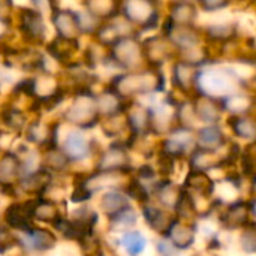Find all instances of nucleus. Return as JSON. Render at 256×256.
<instances>
[{"label": "nucleus", "mask_w": 256, "mask_h": 256, "mask_svg": "<svg viewBox=\"0 0 256 256\" xmlns=\"http://www.w3.org/2000/svg\"><path fill=\"white\" fill-rule=\"evenodd\" d=\"M162 87H164V75L160 72V68H152V66L117 75L110 86V88L118 93L123 99L135 94L160 92Z\"/></svg>", "instance_id": "1"}, {"label": "nucleus", "mask_w": 256, "mask_h": 256, "mask_svg": "<svg viewBox=\"0 0 256 256\" xmlns=\"http://www.w3.org/2000/svg\"><path fill=\"white\" fill-rule=\"evenodd\" d=\"M106 60L114 63L124 72L140 70L148 68L142 54L141 40L136 34L124 36L106 48Z\"/></svg>", "instance_id": "2"}, {"label": "nucleus", "mask_w": 256, "mask_h": 256, "mask_svg": "<svg viewBox=\"0 0 256 256\" xmlns=\"http://www.w3.org/2000/svg\"><path fill=\"white\" fill-rule=\"evenodd\" d=\"M118 14L136 30H150L159 24L158 0H120Z\"/></svg>", "instance_id": "3"}, {"label": "nucleus", "mask_w": 256, "mask_h": 256, "mask_svg": "<svg viewBox=\"0 0 256 256\" xmlns=\"http://www.w3.org/2000/svg\"><path fill=\"white\" fill-rule=\"evenodd\" d=\"M237 84V78L226 69H212L207 72L200 70L196 80V93H202L216 99H224L231 93Z\"/></svg>", "instance_id": "4"}, {"label": "nucleus", "mask_w": 256, "mask_h": 256, "mask_svg": "<svg viewBox=\"0 0 256 256\" xmlns=\"http://www.w3.org/2000/svg\"><path fill=\"white\" fill-rule=\"evenodd\" d=\"M64 118L74 124L88 128L99 120V112L96 106V98L90 93L88 88L78 90L75 100L64 112Z\"/></svg>", "instance_id": "5"}, {"label": "nucleus", "mask_w": 256, "mask_h": 256, "mask_svg": "<svg viewBox=\"0 0 256 256\" xmlns=\"http://www.w3.org/2000/svg\"><path fill=\"white\" fill-rule=\"evenodd\" d=\"M18 30L21 38L30 45H40L46 38V26L44 15L33 8H22L18 10Z\"/></svg>", "instance_id": "6"}, {"label": "nucleus", "mask_w": 256, "mask_h": 256, "mask_svg": "<svg viewBox=\"0 0 256 256\" xmlns=\"http://www.w3.org/2000/svg\"><path fill=\"white\" fill-rule=\"evenodd\" d=\"M142 54L146 58L147 66L152 68H160L165 62L176 57L177 51L174 45L170 42V39L165 34H156L150 36L144 42H141Z\"/></svg>", "instance_id": "7"}, {"label": "nucleus", "mask_w": 256, "mask_h": 256, "mask_svg": "<svg viewBox=\"0 0 256 256\" xmlns=\"http://www.w3.org/2000/svg\"><path fill=\"white\" fill-rule=\"evenodd\" d=\"M51 21H52V26H54L58 38L78 40V38L82 34L80 15H78V12H75L72 9L54 8L51 10Z\"/></svg>", "instance_id": "8"}, {"label": "nucleus", "mask_w": 256, "mask_h": 256, "mask_svg": "<svg viewBox=\"0 0 256 256\" xmlns=\"http://www.w3.org/2000/svg\"><path fill=\"white\" fill-rule=\"evenodd\" d=\"M198 66L190 64L177 58L172 64V84L177 90L186 94H196V80H198Z\"/></svg>", "instance_id": "9"}, {"label": "nucleus", "mask_w": 256, "mask_h": 256, "mask_svg": "<svg viewBox=\"0 0 256 256\" xmlns=\"http://www.w3.org/2000/svg\"><path fill=\"white\" fill-rule=\"evenodd\" d=\"M192 106H194L195 117H198L201 122L208 123V124L218 123L224 111V105L220 99H216L202 93L195 94Z\"/></svg>", "instance_id": "10"}, {"label": "nucleus", "mask_w": 256, "mask_h": 256, "mask_svg": "<svg viewBox=\"0 0 256 256\" xmlns=\"http://www.w3.org/2000/svg\"><path fill=\"white\" fill-rule=\"evenodd\" d=\"M198 10L195 2H171L168 6V21L176 26H195Z\"/></svg>", "instance_id": "11"}, {"label": "nucleus", "mask_w": 256, "mask_h": 256, "mask_svg": "<svg viewBox=\"0 0 256 256\" xmlns=\"http://www.w3.org/2000/svg\"><path fill=\"white\" fill-rule=\"evenodd\" d=\"M32 206L33 202L26 204H14L4 213V220L9 226L18 231H28L32 230Z\"/></svg>", "instance_id": "12"}, {"label": "nucleus", "mask_w": 256, "mask_h": 256, "mask_svg": "<svg viewBox=\"0 0 256 256\" xmlns=\"http://www.w3.org/2000/svg\"><path fill=\"white\" fill-rule=\"evenodd\" d=\"M86 12L98 21H106L118 15L120 0H82Z\"/></svg>", "instance_id": "13"}, {"label": "nucleus", "mask_w": 256, "mask_h": 256, "mask_svg": "<svg viewBox=\"0 0 256 256\" xmlns=\"http://www.w3.org/2000/svg\"><path fill=\"white\" fill-rule=\"evenodd\" d=\"M78 51V40H70V39H63L56 36L54 40L48 45V54L50 57L63 64H69L74 54Z\"/></svg>", "instance_id": "14"}, {"label": "nucleus", "mask_w": 256, "mask_h": 256, "mask_svg": "<svg viewBox=\"0 0 256 256\" xmlns=\"http://www.w3.org/2000/svg\"><path fill=\"white\" fill-rule=\"evenodd\" d=\"M128 154L123 147H111L105 152L98 164L99 172H117L128 166Z\"/></svg>", "instance_id": "15"}, {"label": "nucleus", "mask_w": 256, "mask_h": 256, "mask_svg": "<svg viewBox=\"0 0 256 256\" xmlns=\"http://www.w3.org/2000/svg\"><path fill=\"white\" fill-rule=\"evenodd\" d=\"M124 114L129 129H132L134 134H142L152 129V110L142 105H132V108L124 110Z\"/></svg>", "instance_id": "16"}, {"label": "nucleus", "mask_w": 256, "mask_h": 256, "mask_svg": "<svg viewBox=\"0 0 256 256\" xmlns=\"http://www.w3.org/2000/svg\"><path fill=\"white\" fill-rule=\"evenodd\" d=\"M96 106H98L99 116L102 114L105 117L123 112L126 110L124 99L118 93H116L112 88H106L100 96L96 98Z\"/></svg>", "instance_id": "17"}, {"label": "nucleus", "mask_w": 256, "mask_h": 256, "mask_svg": "<svg viewBox=\"0 0 256 256\" xmlns=\"http://www.w3.org/2000/svg\"><path fill=\"white\" fill-rule=\"evenodd\" d=\"M144 216H146V220L147 224L156 230L159 234H168L171 225L176 222L172 214L168 213L166 210H162V208H158V207H153V206H148L144 208Z\"/></svg>", "instance_id": "18"}, {"label": "nucleus", "mask_w": 256, "mask_h": 256, "mask_svg": "<svg viewBox=\"0 0 256 256\" xmlns=\"http://www.w3.org/2000/svg\"><path fill=\"white\" fill-rule=\"evenodd\" d=\"M195 226L192 225H188V224H182V222H174L168 231V236H170V240H171V244L174 248H178V249H186L189 248L194 240H195Z\"/></svg>", "instance_id": "19"}, {"label": "nucleus", "mask_w": 256, "mask_h": 256, "mask_svg": "<svg viewBox=\"0 0 256 256\" xmlns=\"http://www.w3.org/2000/svg\"><path fill=\"white\" fill-rule=\"evenodd\" d=\"M64 154L68 156V159H74V160H80L88 156L90 153V144L88 141L84 138V135L81 134H69L66 141H64Z\"/></svg>", "instance_id": "20"}, {"label": "nucleus", "mask_w": 256, "mask_h": 256, "mask_svg": "<svg viewBox=\"0 0 256 256\" xmlns=\"http://www.w3.org/2000/svg\"><path fill=\"white\" fill-rule=\"evenodd\" d=\"M51 184V174L45 170L42 171H36L28 174L27 177H24L21 180L20 188L26 192V194H42L48 186Z\"/></svg>", "instance_id": "21"}, {"label": "nucleus", "mask_w": 256, "mask_h": 256, "mask_svg": "<svg viewBox=\"0 0 256 256\" xmlns=\"http://www.w3.org/2000/svg\"><path fill=\"white\" fill-rule=\"evenodd\" d=\"M186 186L202 196H210L214 190L213 180L208 177L207 172H202V171L189 172V176L186 177Z\"/></svg>", "instance_id": "22"}, {"label": "nucleus", "mask_w": 256, "mask_h": 256, "mask_svg": "<svg viewBox=\"0 0 256 256\" xmlns=\"http://www.w3.org/2000/svg\"><path fill=\"white\" fill-rule=\"evenodd\" d=\"M198 144H200V148L216 152V148H219L224 144V134L214 124L206 126L198 134Z\"/></svg>", "instance_id": "23"}, {"label": "nucleus", "mask_w": 256, "mask_h": 256, "mask_svg": "<svg viewBox=\"0 0 256 256\" xmlns=\"http://www.w3.org/2000/svg\"><path fill=\"white\" fill-rule=\"evenodd\" d=\"M249 207L244 202H237L231 206L226 213L224 214V224L228 228H242L248 224L249 220Z\"/></svg>", "instance_id": "24"}, {"label": "nucleus", "mask_w": 256, "mask_h": 256, "mask_svg": "<svg viewBox=\"0 0 256 256\" xmlns=\"http://www.w3.org/2000/svg\"><path fill=\"white\" fill-rule=\"evenodd\" d=\"M27 246L34 250H50L56 246V237L46 230H28Z\"/></svg>", "instance_id": "25"}, {"label": "nucleus", "mask_w": 256, "mask_h": 256, "mask_svg": "<svg viewBox=\"0 0 256 256\" xmlns=\"http://www.w3.org/2000/svg\"><path fill=\"white\" fill-rule=\"evenodd\" d=\"M230 126L232 128L234 134L240 138L244 140H254L256 136V123L255 120L248 116V114H242V116H232L230 118Z\"/></svg>", "instance_id": "26"}, {"label": "nucleus", "mask_w": 256, "mask_h": 256, "mask_svg": "<svg viewBox=\"0 0 256 256\" xmlns=\"http://www.w3.org/2000/svg\"><path fill=\"white\" fill-rule=\"evenodd\" d=\"M192 165V171H208L212 168H216L218 165H220V159L218 158L216 152L213 150H204V148H198L190 160Z\"/></svg>", "instance_id": "27"}, {"label": "nucleus", "mask_w": 256, "mask_h": 256, "mask_svg": "<svg viewBox=\"0 0 256 256\" xmlns=\"http://www.w3.org/2000/svg\"><path fill=\"white\" fill-rule=\"evenodd\" d=\"M32 216L40 222H50V224H56L60 219L58 208L56 207V204H52L50 201H44V200L33 202Z\"/></svg>", "instance_id": "28"}, {"label": "nucleus", "mask_w": 256, "mask_h": 256, "mask_svg": "<svg viewBox=\"0 0 256 256\" xmlns=\"http://www.w3.org/2000/svg\"><path fill=\"white\" fill-rule=\"evenodd\" d=\"M100 207L108 216H114V214H117L118 212H122L123 208L128 207V198L122 192L111 190V192H108V194H105L102 196Z\"/></svg>", "instance_id": "29"}, {"label": "nucleus", "mask_w": 256, "mask_h": 256, "mask_svg": "<svg viewBox=\"0 0 256 256\" xmlns=\"http://www.w3.org/2000/svg\"><path fill=\"white\" fill-rule=\"evenodd\" d=\"M20 160L14 154H4L0 160V184H12L18 177Z\"/></svg>", "instance_id": "30"}, {"label": "nucleus", "mask_w": 256, "mask_h": 256, "mask_svg": "<svg viewBox=\"0 0 256 256\" xmlns=\"http://www.w3.org/2000/svg\"><path fill=\"white\" fill-rule=\"evenodd\" d=\"M120 243L130 256L140 255L146 249V238L141 232H126Z\"/></svg>", "instance_id": "31"}, {"label": "nucleus", "mask_w": 256, "mask_h": 256, "mask_svg": "<svg viewBox=\"0 0 256 256\" xmlns=\"http://www.w3.org/2000/svg\"><path fill=\"white\" fill-rule=\"evenodd\" d=\"M68 156L64 154L63 150H58V148H50L45 156H44V164L52 170V171H62L64 170V166L68 165Z\"/></svg>", "instance_id": "32"}, {"label": "nucleus", "mask_w": 256, "mask_h": 256, "mask_svg": "<svg viewBox=\"0 0 256 256\" xmlns=\"http://www.w3.org/2000/svg\"><path fill=\"white\" fill-rule=\"evenodd\" d=\"M2 120H3V123H4L8 128H10V129H14V130H20V129H22L24 124H26V117H24V114H22L20 110L10 108V106L3 110V112H2Z\"/></svg>", "instance_id": "33"}, {"label": "nucleus", "mask_w": 256, "mask_h": 256, "mask_svg": "<svg viewBox=\"0 0 256 256\" xmlns=\"http://www.w3.org/2000/svg\"><path fill=\"white\" fill-rule=\"evenodd\" d=\"M136 220V213L128 206L126 208H123L122 212H118L117 214L111 216V226L114 230H124L128 226H132Z\"/></svg>", "instance_id": "34"}, {"label": "nucleus", "mask_w": 256, "mask_h": 256, "mask_svg": "<svg viewBox=\"0 0 256 256\" xmlns=\"http://www.w3.org/2000/svg\"><path fill=\"white\" fill-rule=\"evenodd\" d=\"M180 194H182V192H180L172 183H164V184L159 186V189H158L159 201H160L164 206H168V207L176 206V202L178 201Z\"/></svg>", "instance_id": "35"}, {"label": "nucleus", "mask_w": 256, "mask_h": 256, "mask_svg": "<svg viewBox=\"0 0 256 256\" xmlns=\"http://www.w3.org/2000/svg\"><path fill=\"white\" fill-rule=\"evenodd\" d=\"M174 207H176L177 213L184 219H190L196 213V207H195V204H194V201H192V198H190V195L188 192L180 194L178 201L176 202Z\"/></svg>", "instance_id": "36"}, {"label": "nucleus", "mask_w": 256, "mask_h": 256, "mask_svg": "<svg viewBox=\"0 0 256 256\" xmlns=\"http://www.w3.org/2000/svg\"><path fill=\"white\" fill-rule=\"evenodd\" d=\"M200 8L206 12H216L231 4V0H196Z\"/></svg>", "instance_id": "37"}, {"label": "nucleus", "mask_w": 256, "mask_h": 256, "mask_svg": "<svg viewBox=\"0 0 256 256\" xmlns=\"http://www.w3.org/2000/svg\"><path fill=\"white\" fill-rule=\"evenodd\" d=\"M14 16V2L12 0H0V24L9 26Z\"/></svg>", "instance_id": "38"}, {"label": "nucleus", "mask_w": 256, "mask_h": 256, "mask_svg": "<svg viewBox=\"0 0 256 256\" xmlns=\"http://www.w3.org/2000/svg\"><path fill=\"white\" fill-rule=\"evenodd\" d=\"M242 248L248 254H255L256 252V232L254 228L246 230L242 236Z\"/></svg>", "instance_id": "39"}, {"label": "nucleus", "mask_w": 256, "mask_h": 256, "mask_svg": "<svg viewBox=\"0 0 256 256\" xmlns=\"http://www.w3.org/2000/svg\"><path fill=\"white\" fill-rule=\"evenodd\" d=\"M128 195L132 196V198H135L136 201H141V202H144V201L148 200L147 189H146L141 183H138V182H134V183L129 184V188H128Z\"/></svg>", "instance_id": "40"}, {"label": "nucleus", "mask_w": 256, "mask_h": 256, "mask_svg": "<svg viewBox=\"0 0 256 256\" xmlns=\"http://www.w3.org/2000/svg\"><path fill=\"white\" fill-rule=\"evenodd\" d=\"M92 198V190L86 186V182L82 183H78L76 184V189L72 195V201L74 202H82V201H87Z\"/></svg>", "instance_id": "41"}, {"label": "nucleus", "mask_w": 256, "mask_h": 256, "mask_svg": "<svg viewBox=\"0 0 256 256\" xmlns=\"http://www.w3.org/2000/svg\"><path fill=\"white\" fill-rule=\"evenodd\" d=\"M16 244V238L8 231H0V254L8 252Z\"/></svg>", "instance_id": "42"}, {"label": "nucleus", "mask_w": 256, "mask_h": 256, "mask_svg": "<svg viewBox=\"0 0 256 256\" xmlns=\"http://www.w3.org/2000/svg\"><path fill=\"white\" fill-rule=\"evenodd\" d=\"M159 170L162 174H171L174 170V158L166 153H162V156L159 158Z\"/></svg>", "instance_id": "43"}, {"label": "nucleus", "mask_w": 256, "mask_h": 256, "mask_svg": "<svg viewBox=\"0 0 256 256\" xmlns=\"http://www.w3.org/2000/svg\"><path fill=\"white\" fill-rule=\"evenodd\" d=\"M242 164H243L244 174L252 176L254 174V170H255V156L250 152H244V154L242 158Z\"/></svg>", "instance_id": "44"}, {"label": "nucleus", "mask_w": 256, "mask_h": 256, "mask_svg": "<svg viewBox=\"0 0 256 256\" xmlns=\"http://www.w3.org/2000/svg\"><path fill=\"white\" fill-rule=\"evenodd\" d=\"M158 252L160 256H176V248L170 242H159L158 243Z\"/></svg>", "instance_id": "45"}, {"label": "nucleus", "mask_w": 256, "mask_h": 256, "mask_svg": "<svg viewBox=\"0 0 256 256\" xmlns=\"http://www.w3.org/2000/svg\"><path fill=\"white\" fill-rule=\"evenodd\" d=\"M171 2H194V0H171Z\"/></svg>", "instance_id": "46"}, {"label": "nucleus", "mask_w": 256, "mask_h": 256, "mask_svg": "<svg viewBox=\"0 0 256 256\" xmlns=\"http://www.w3.org/2000/svg\"><path fill=\"white\" fill-rule=\"evenodd\" d=\"M0 26H2V24H0Z\"/></svg>", "instance_id": "47"}]
</instances>
